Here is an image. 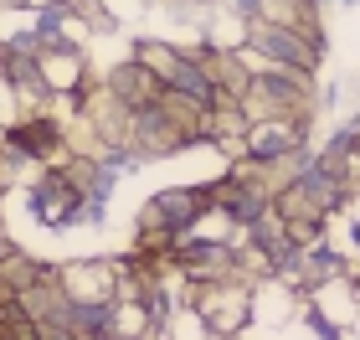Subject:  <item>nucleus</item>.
Instances as JSON below:
<instances>
[{"label": "nucleus", "mask_w": 360, "mask_h": 340, "mask_svg": "<svg viewBox=\"0 0 360 340\" xmlns=\"http://www.w3.org/2000/svg\"><path fill=\"white\" fill-rule=\"evenodd\" d=\"M103 83H108L113 93H119V99H124L129 108L155 103V99H160V77H155L150 68H144L139 57H124L119 68H108V73H103Z\"/></svg>", "instance_id": "6e6552de"}, {"label": "nucleus", "mask_w": 360, "mask_h": 340, "mask_svg": "<svg viewBox=\"0 0 360 340\" xmlns=\"http://www.w3.org/2000/svg\"><path fill=\"white\" fill-rule=\"evenodd\" d=\"M248 119H309L314 124L319 108V88L314 73H293V68H252V83L242 93Z\"/></svg>", "instance_id": "f03ea898"}, {"label": "nucleus", "mask_w": 360, "mask_h": 340, "mask_svg": "<svg viewBox=\"0 0 360 340\" xmlns=\"http://www.w3.org/2000/svg\"><path fill=\"white\" fill-rule=\"evenodd\" d=\"M252 68H293V73H319L324 52V31H304V26H288V21H268V15H252L248 21V42H242Z\"/></svg>", "instance_id": "f257e3e1"}, {"label": "nucleus", "mask_w": 360, "mask_h": 340, "mask_svg": "<svg viewBox=\"0 0 360 340\" xmlns=\"http://www.w3.org/2000/svg\"><path fill=\"white\" fill-rule=\"evenodd\" d=\"M186 304L206 320L211 335H248V325H252V279L226 273V279L186 284Z\"/></svg>", "instance_id": "20e7f679"}, {"label": "nucleus", "mask_w": 360, "mask_h": 340, "mask_svg": "<svg viewBox=\"0 0 360 340\" xmlns=\"http://www.w3.org/2000/svg\"><path fill=\"white\" fill-rule=\"evenodd\" d=\"M129 150H134L139 160H170L180 150H191V139L180 134V124L165 113V103H139L134 113H129Z\"/></svg>", "instance_id": "39448f33"}, {"label": "nucleus", "mask_w": 360, "mask_h": 340, "mask_svg": "<svg viewBox=\"0 0 360 340\" xmlns=\"http://www.w3.org/2000/svg\"><path fill=\"white\" fill-rule=\"evenodd\" d=\"M26 206L46 232H68V227H103L108 206L83 201V191L68 181V170H41L37 181L26 186Z\"/></svg>", "instance_id": "7ed1b4c3"}, {"label": "nucleus", "mask_w": 360, "mask_h": 340, "mask_svg": "<svg viewBox=\"0 0 360 340\" xmlns=\"http://www.w3.org/2000/svg\"><path fill=\"white\" fill-rule=\"evenodd\" d=\"M57 289H62L68 299H93V304L119 299V273H113V258H72V263H57Z\"/></svg>", "instance_id": "0eeeda50"}, {"label": "nucleus", "mask_w": 360, "mask_h": 340, "mask_svg": "<svg viewBox=\"0 0 360 340\" xmlns=\"http://www.w3.org/2000/svg\"><path fill=\"white\" fill-rule=\"evenodd\" d=\"M21 6H52V0H21Z\"/></svg>", "instance_id": "1a4fd4ad"}, {"label": "nucleus", "mask_w": 360, "mask_h": 340, "mask_svg": "<svg viewBox=\"0 0 360 340\" xmlns=\"http://www.w3.org/2000/svg\"><path fill=\"white\" fill-rule=\"evenodd\" d=\"M309 139V119H252L248 134H242V155L257 160V165H273V160H283L293 150H304Z\"/></svg>", "instance_id": "423d86ee"}]
</instances>
